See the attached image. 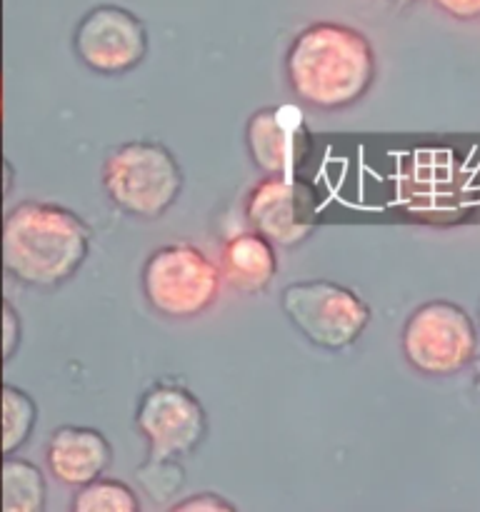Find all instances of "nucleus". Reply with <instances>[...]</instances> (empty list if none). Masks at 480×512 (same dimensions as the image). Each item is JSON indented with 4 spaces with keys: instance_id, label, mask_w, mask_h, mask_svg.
<instances>
[{
    "instance_id": "6",
    "label": "nucleus",
    "mask_w": 480,
    "mask_h": 512,
    "mask_svg": "<svg viewBox=\"0 0 480 512\" xmlns=\"http://www.w3.org/2000/svg\"><path fill=\"white\" fill-rule=\"evenodd\" d=\"M140 283L160 315L193 318L213 305L220 273L193 245H165L145 260Z\"/></svg>"
},
{
    "instance_id": "10",
    "label": "nucleus",
    "mask_w": 480,
    "mask_h": 512,
    "mask_svg": "<svg viewBox=\"0 0 480 512\" xmlns=\"http://www.w3.org/2000/svg\"><path fill=\"white\" fill-rule=\"evenodd\" d=\"M75 53L90 70L118 75L133 70L148 50L145 25L130 10L98 5L75 28Z\"/></svg>"
},
{
    "instance_id": "7",
    "label": "nucleus",
    "mask_w": 480,
    "mask_h": 512,
    "mask_svg": "<svg viewBox=\"0 0 480 512\" xmlns=\"http://www.w3.org/2000/svg\"><path fill=\"white\" fill-rule=\"evenodd\" d=\"M400 343L408 363L423 375H453L475 358L478 333L460 305L433 300L410 315Z\"/></svg>"
},
{
    "instance_id": "14",
    "label": "nucleus",
    "mask_w": 480,
    "mask_h": 512,
    "mask_svg": "<svg viewBox=\"0 0 480 512\" xmlns=\"http://www.w3.org/2000/svg\"><path fill=\"white\" fill-rule=\"evenodd\" d=\"M3 510L5 512H40L45 505V480L40 470L28 460L8 458L3 463Z\"/></svg>"
},
{
    "instance_id": "3",
    "label": "nucleus",
    "mask_w": 480,
    "mask_h": 512,
    "mask_svg": "<svg viewBox=\"0 0 480 512\" xmlns=\"http://www.w3.org/2000/svg\"><path fill=\"white\" fill-rule=\"evenodd\" d=\"M398 203L423 223H458L473 205V173L448 148L413 150L398 170Z\"/></svg>"
},
{
    "instance_id": "1",
    "label": "nucleus",
    "mask_w": 480,
    "mask_h": 512,
    "mask_svg": "<svg viewBox=\"0 0 480 512\" xmlns=\"http://www.w3.org/2000/svg\"><path fill=\"white\" fill-rule=\"evenodd\" d=\"M285 73L300 100L315 108L338 110L368 93L375 78V55L358 30L315 23L288 48Z\"/></svg>"
},
{
    "instance_id": "16",
    "label": "nucleus",
    "mask_w": 480,
    "mask_h": 512,
    "mask_svg": "<svg viewBox=\"0 0 480 512\" xmlns=\"http://www.w3.org/2000/svg\"><path fill=\"white\" fill-rule=\"evenodd\" d=\"M35 423V405L23 390H3V453H13L28 440Z\"/></svg>"
},
{
    "instance_id": "19",
    "label": "nucleus",
    "mask_w": 480,
    "mask_h": 512,
    "mask_svg": "<svg viewBox=\"0 0 480 512\" xmlns=\"http://www.w3.org/2000/svg\"><path fill=\"white\" fill-rule=\"evenodd\" d=\"M20 340V320L15 315V310L8 303L3 305V353L5 358H10L15 350V343Z\"/></svg>"
},
{
    "instance_id": "17",
    "label": "nucleus",
    "mask_w": 480,
    "mask_h": 512,
    "mask_svg": "<svg viewBox=\"0 0 480 512\" xmlns=\"http://www.w3.org/2000/svg\"><path fill=\"white\" fill-rule=\"evenodd\" d=\"M235 505H230L228 500L218 498L213 493L193 495L188 500H180L178 505H173V512H233Z\"/></svg>"
},
{
    "instance_id": "5",
    "label": "nucleus",
    "mask_w": 480,
    "mask_h": 512,
    "mask_svg": "<svg viewBox=\"0 0 480 512\" xmlns=\"http://www.w3.org/2000/svg\"><path fill=\"white\" fill-rule=\"evenodd\" d=\"M283 313L303 338L325 350H343L363 335L370 308L353 293L330 280L293 283L280 295Z\"/></svg>"
},
{
    "instance_id": "15",
    "label": "nucleus",
    "mask_w": 480,
    "mask_h": 512,
    "mask_svg": "<svg viewBox=\"0 0 480 512\" xmlns=\"http://www.w3.org/2000/svg\"><path fill=\"white\" fill-rule=\"evenodd\" d=\"M138 508L135 493L120 480H90L80 485V493L73 500L75 512H138Z\"/></svg>"
},
{
    "instance_id": "20",
    "label": "nucleus",
    "mask_w": 480,
    "mask_h": 512,
    "mask_svg": "<svg viewBox=\"0 0 480 512\" xmlns=\"http://www.w3.org/2000/svg\"><path fill=\"white\" fill-rule=\"evenodd\" d=\"M0 118H3V80H0Z\"/></svg>"
},
{
    "instance_id": "12",
    "label": "nucleus",
    "mask_w": 480,
    "mask_h": 512,
    "mask_svg": "<svg viewBox=\"0 0 480 512\" xmlns=\"http://www.w3.org/2000/svg\"><path fill=\"white\" fill-rule=\"evenodd\" d=\"M110 455L113 450L98 430L65 425L55 430L50 438L48 468L60 483L80 488L105 473Z\"/></svg>"
},
{
    "instance_id": "18",
    "label": "nucleus",
    "mask_w": 480,
    "mask_h": 512,
    "mask_svg": "<svg viewBox=\"0 0 480 512\" xmlns=\"http://www.w3.org/2000/svg\"><path fill=\"white\" fill-rule=\"evenodd\" d=\"M443 13L458 20H475L480 18V0H433Z\"/></svg>"
},
{
    "instance_id": "21",
    "label": "nucleus",
    "mask_w": 480,
    "mask_h": 512,
    "mask_svg": "<svg viewBox=\"0 0 480 512\" xmlns=\"http://www.w3.org/2000/svg\"><path fill=\"white\" fill-rule=\"evenodd\" d=\"M478 383H480V373H478Z\"/></svg>"
},
{
    "instance_id": "8",
    "label": "nucleus",
    "mask_w": 480,
    "mask_h": 512,
    "mask_svg": "<svg viewBox=\"0 0 480 512\" xmlns=\"http://www.w3.org/2000/svg\"><path fill=\"white\" fill-rule=\"evenodd\" d=\"M245 213L268 243L295 248L318 225V195L300 178L268 175L253 188Z\"/></svg>"
},
{
    "instance_id": "11",
    "label": "nucleus",
    "mask_w": 480,
    "mask_h": 512,
    "mask_svg": "<svg viewBox=\"0 0 480 512\" xmlns=\"http://www.w3.org/2000/svg\"><path fill=\"white\" fill-rule=\"evenodd\" d=\"M245 143L253 163L263 173L298 178V170L313 150L310 130L298 105L283 103L258 110L248 120Z\"/></svg>"
},
{
    "instance_id": "13",
    "label": "nucleus",
    "mask_w": 480,
    "mask_h": 512,
    "mask_svg": "<svg viewBox=\"0 0 480 512\" xmlns=\"http://www.w3.org/2000/svg\"><path fill=\"white\" fill-rule=\"evenodd\" d=\"M273 245L260 233H240L223 248V278L240 293H258L275 278Z\"/></svg>"
},
{
    "instance_id": "2",
    "label": "nucleus",
    "mask_w": 480,
    "mask_h": 512,
    "mask_svg": "<svg viewBox=\"0 0 480 512\" xmlns=\"http://www.w3.org/2000/svg\"><path fill=\"white\" fill-rule=\"evenodd\" d=\"M88 228L70 210L48 203H20L3 225V263L30 285H58L83 265Z\"/></svg>"
},
{
    "instance_id": "4",
    "label": "nucleus",
    "mask_w": 480,
    "mask_h": 512,
    "mask_svg": "<svg viewBox=\"0 0 480 512\" xmlns=\"http://www.w3.org/2000/svg\"><path fill=\"white\" fill-rule=\"evenodd\" d=\"M103 185L110 200L125 213L160 218L178 200L183 173L163 145L125 143L105 160Z\"/></svg>"
},
{
    "instance_id": "9",
    "label": "nucleus",
    "mask_w": 480,
    "mask_h": 512,
    "mask_svg": "<svg viewBox=\"0 0 480 512\" xmlns=\"http://www.w3.org/2000/svg\"><path fill=\"white\" fill-rule=\"evenodd\" d=\"M138 430L150 445L153 463H170L193 453L205 435V410L188 390L158 385L138 405Z\"/></svg>"
}]
</instances>
